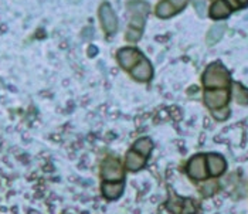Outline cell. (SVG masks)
I'll return each instance as SVG.
<instances>
[{
  "instance_id": "cell-1",
  "label": "cell",
  "mask_w": 248,
  "mask_h": 214,
  "mask_svg": "<svg viewBox=\"0 0 248 214\" xmlns=\"http://www.w3.org/2000/svg\"><path fill=\"white\" fill-rule=\"evenodd\" d=\"M203 84L206 88H226L230 84V74L227 68L218 61L210 64L204 71Z\"/></svg>"
},
{
  "instance_id": "cell-2",
  "label": "cell",
  "mask_w": 248,
  "mask_h": 214,
  "mask_svg": "<svg viewBox=\"0 0 248 214\" xmlns=\"http://www.w3.org/2000/svg\"><path fill=\"white\" fill-rule=\"evenodd\" d=\"M128 10L131 12V26L134 29L143 30L145 19L149 13V4L143 0H131L128 3Z\"/></svg>"
},
{
  "instance_id": "cell-3",
  "label": "cell",
  "mask_w": 248,
  "mask_h": 214,
  "mask_svg": "<svg viewBox=\"0 0 248 214\" xmlns=\"http://www.w3.org/2000/svg\"><path fill=\"white\" fill-rule=\"evenodd\" d=\"M101 176L105 182H122L124 168L115 157H107L101 166Z\"/></svg>"
},
{
  "instance_id": "cell-4",
  "label": "cell",
  "mask_w": 248,
  "mask_h": 214,
  "mask_svg": "<svg viewBox=\"0 0 248 214\" xmlns=\"http://www.w3.org/2000/svg\"><path fill=\"white\" fill-rule=\"evenodd\" d=\"M187 175L194 180H203L206 179L209 172H207V163H206V156L196 155L191 157L186 168Z\"/></svg>"
},
{
  "instance_id": "cell-5",
  "label": "cell",
  "mask_w": 248,
  "mask_h": 214,
  "mask_svg": "<svg viewBox=\"0 0 248 214\" xmlns=\"http://www.w3.org/2000/svg\"><path fill=\"white\" fill-rule=\"evenodd\" d=\"M99 20L107 34H114L118 29V19L109 3H102L99 7Z\"/></svg>"
},
{
  "instance_id": "cell-6",
  "label": "cell",
  "mask_w": 248,
  "mask_h": 214,
  "mask_svg": "<svg viewBox=\"0 0 248 214\" xmlns=\"http://www.w3.org/2000/svg\"><path fill=\"white\" fill-rule=\"evenodd\" d=\"M229 91L226 88H220V90H207L204 92V102L206 105L213 109H218L227 105L229 102Z\"/></svg>"
},
{
  "instance_id": "cell-7",
  "label": "cell",
  "mask_w": 248,
  "mask_h": 214,
  "mask_svg": "<svg viewBox=\"0 0 248 214\" xmlns=\"http://www.w3.org/2000/svg\"><path fill=\"white\" fill-rule=\"evenodd\" d=\"M168 209L172 214H194L196 204L191 199H182L173 196L168 201Z\"/></svg>"
},
{
  "instance_id": "cell-8",
  "label": "cell",
  "mask_w": 248,
  "mask_h": 214,
  "mask_svg": "<svg viewBox=\"0 0 248 214\" xmlns=\"http://www.w3.org/2000/svg\"><path fill=\"white\" fill-rule=\"evenodd\" d=\"M118 61L122 65V68L125 70H132L135 65L139 64V61H142L143 57L140 54V51L135 50V48H122L118 51Z\"/></svg>"
},
{
  "instance_id": "cell-9",
  "label": "cell",
  "mask_w": 248,
  "mask_h": 214,
  "mask_svg": "<svg viewBox=\"0 0 248 214\" xmlns=\"http://www.w3.org/2000/svg\"><path fill=\"white\" fill-rule=\"evenodd\" d=\"M206 163H207V172L213 177L223 175L226 172V168H227L226 159L221 155H217V153H210V155L206 156Z\"/></svg>"
},
{
  "instance_id": "cell-10",
  "label": "cell",
  "mask_w": 248,
  "mask_h": 214,
  "mask_svg": "<svg viewBox=\"0 0 248 214\" xmlns=\"http://www.w3.org/2000/svg\"><path fill=\"white\" fill-rule=\"evenodd\" d=\"M145 165H146V156L138 153L134 149L129 151V152L126 153V157H125V168H126L129 172H138V170H140Z\"/></svg>"
},
{
  "instance_id": "cell-11",
  "label": "cell",
  "mask_w": 248,
  "mask_h": 214,
  "mask_svg": "<svg viewBox=\"0 0 248 214\" xmlns=\"http://www.w3.org/2000/svg\"><path fill=\"white\" fill-rule=\"evenodd\" d=\"M122 182H104L102 183V195L108 200H116L124 193Z\"/></svg>"
},
{
  "instance_id": "cell-12",
  "label": "cell",
  "mask_w": 248,
  "mask_h": 214,
  "mask_svg": "<svg viewBox=\"0 0 248 214\" xmlns=\"http://www.w3.org/2000/svg\"><path fill=\"white\" fill-rule=\"evenodd\" d=\"M153 70L152 65L146 61V60H142L138 65H135L132 68V77L138 81H142V82H146L152 78Z\"/></svg>"
},
{
  "instance_id": "cell-13",
  "label": "cell",
  "mask_w": 248,
  "mask_h": 214,
  "mask_svg": "<svg viewBox=\"0 0 248 214\" xmlns=\"http://www.w3.org/2000/svg\"><path fill=\"white\" fill-rule=\"evenodd\" d=\"M230 13H231V7L226 3V0H217L210 7L211 19H226L229 17Z\"/></svg>"
},
{
  "instance_id": "cell-14",
  "label": "cell",
  "mask_w": 248,
  "mask_h": 214,
  "mask_svg": "<svg viewBox=\"0 0 248 214\" xmlns=\"http://www.w3.org/2000/svg\"><path fill=\"white\" fill-rule=\"evenodd\" d=\"M224 31H226V24H214L209 30V33H207L206 43L209 46H214L216 43H218L221 40V37L224 36Z\"/></svg>"
},
{
  "instance_id": "cell-15",
  "label": "cell",
  "mask_w": 248,
  "mask_h": 214,
  "mask_svg": "<svg viewBox=\"0 0 248 214\" xmlns=\"http://www.w3.org/2000/svg\"><path fill=\"white\" fill-rule=\"evenodd\" d=\"M231 94H232V97H234L237 104H240V105H248V90L246 87H243L241 84L234 82L232 84V88H231Z\"/></svg>"
},
{
  "instance_id": "cell-16",
  "label": "cell",
  "mask_w": 248,
  "mask_h": 214,
  "mask_svg": "<svg viewBox=\"0 0 248 214\" xmlns=\"http://www.w3.org/2000/svg\"><path fill=\"white\" fill-rule=\"evenodd\" d=\"M177 10L172 6V3L169 0H163L157 4L156 7V15L162 19H168V17H172L173 15H176Z\"/></svg>"
},
{
  "instance_id": "cell-17",
  "label": "cell",
  "mask_w": 248,
  "mask_h": 214,
  "mask_svg": "<svg viewBox=\"0 0 248 214\" xmlns=\"http://www.w3.org/2000/svg\"><path fill=\"white\" fill-rule=\"evenodd\" d=\"M153 149V142L149 138H140L135 142L134 151L143 156H149Z\"/></svg>"
},
{
  "instance_id": "cell-18",
  "label": "cell",
  "mask_w": 248,
  "mask_h": 214,
  "mask_svg": "<svg viewBox=\"0 0 248 214\" xmlns=\"http://www.w3.org/2000/svg\"><path fill=\"white\" fill-rule=\"evenodd\" d=\"M211 115L216 118L217 121H226L230 117V109L227 107H223V108H218V109H213Z\"/></svg>"
},
{
  "instance_id": "cell-19",
  "label": "cell",
  "mask_w": 248,
  "mask_h": 214,
  "mask_svg": "<svg viewBox=\"0 0 248 214\" xmlns=\"http://www.w3.org/2000/svg\"><path fill=\"white\" fill-rule=\"evenodd\" d=\"M142 31H143V30L129 27V29H128V31H126V34H125V37H126L128 41H132V43H135V41H138V40L142 37Z\"/></svg>"
},
{
  "instance_id": "cell-20",
  "label": "cell",
  "mask_w": 248,
  "mask_h": 214,
  "mask_svg": "<svg viewBox=\"0 0 248 214\" xmlns=\"http://www.w3.org/2000/svg\"><path fill=\"white\" fill-rule=\"evenodd\" d=\"M216 190H217V183L214 180L213 182H207L204 186H202V193H203V196L214 195Z\"/></svg>"
},
{
  "instance_id": "cell-21",
  "label": "cell",
  "mask_w": 248,
  "mask_h": 214,
  "mask_svg": "<svg viewBox=\"0 0 248 214\" xmlns=\"http://www.w3.org/2000/svg\"><path fill=\"white\" fill-rule=\"evenodd\" d=\"M194 9H196L197 15L200 17H204L206 16V1H203V0H194Z\"/></svg>"
},
{
  "instance_id": "cell-22",
  "label": "cell",
  "mask_w": 248,
  "mask_h": 214,
  "mask_svg": "<svg viewBox=\"0 0 248 214\" xmlns=\"http://www.w3.org/2000/svg\"><path fill=\"white\" fill-rule=\"evenodd\" d=\"M169 1L172 3V6L177 10V12H180V10L185 9V6L187 4L189 0H169Z\"/></svg>"
},
{
  "instance_id": "cell-23",
  "label": "cell",
  "mask_w": 248,
  "mask_h": 214,
  "mask_svg": "<svg viewBox=\"0 0 248 214\" xmlns=\"http://www.w3.org/2000/svg\"><path fill=\"white\" fill-rule=\"evenodd\" d=\"M226 3L229 4L231 9H234V10H235V9H240V7H241V6H240V3H238L237 0H226Z\"/></svg>"
},
{
  "instance_id": "cell-24",
  "label": "cell",
  "mask_w": 248,
  "mask_h": 214,
  "mask_svg": "<svg viewBox=\"0 0 248 214\" xmlns=\"http://www.w3.org/2000/svg\"><path fill=\"white\" fill-rule=\"evenodd\" d=\"M238 3H240V6L241 7H244V6H248V0H237Z\"/></svg>"
}]
</instances>
